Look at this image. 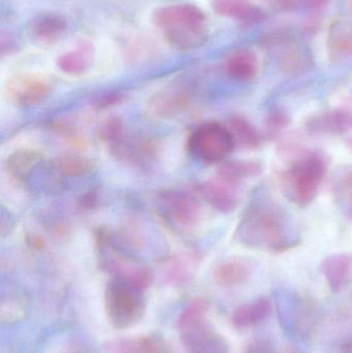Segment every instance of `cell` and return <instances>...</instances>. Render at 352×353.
<instances>
[{"mask_svg": "<svg viewBox=\"0 0 352 353\" xmlns=\"http://www.w3.org/2000/svg\"><path fill=\"white\" fill-rule=\"evenodd\" d=\"M210 304L196 299L180 315L178 329L186 353H231L227 340L207 319Z\"/></svg>", "mask_w": 352, "mask_h": 353, "instance_id": "3", "label": "cell"}, {"mask_svg": "<svg viewBox=\"0 0 352 353\" xmlns=\"http://www.w3.org/2000/svg\"><path fill=\"white\" fill-rule=\"evenodd\" d=\"M338 353H352V333L345 336L337 346Z\"/></svg>", "mask_w": 352, "mask_h": 353, "instance_id": "35", "label": "cell"}, {"mask_svg": "<svg viewBox=\"0 0 352 353\" xmlns=\"http://www.w3.org/2000/svg\"><path fill=\"white\" fill-rule=\"evenodd\" d=\"M65 29V20L55 14H41L31 24L33 37L43 43H55L61 37Z\"/></svg>", "mask_w": 352, "mask_h": 353, "instance_id": "21", "label": "cell"}, {"mask_svg": "<svg viewBox=\"0 0 352 353\" xmlns=\"http://www.w3.org/2000/svg\"><path fill=\"white\" fill-rule=\"evenodd\" d=\"M264 172V165L260 161H231L221 165L218 178L237 186L246 179L256 178Z\"/></svg>", "mask_w": 352, "mask_h": 353, "instance_id": "22", "label": "cell"}, {"mask_svg": "<svg viewBox=\"0 0 352 353\" xmlns=\"http://www.w3.org/2000/svg\"><path fill=\"white\" fill-rule=\"evenodd\" d=\"M235 147L231 130L217 122L203 124L192 132L188 140L190 153L207 163L225 161Z\"/></svg>", "mask_w": 352, "mask_h": 353, "instance_id": "7", "label": "cell"}, {"mask_svg": "<svg viewBox=\"0 0 352 353\" xmlns=\"http://www.w3.org/2000/svg\"><path fill=\"white\" fill-rule=\"evenodd\" d=\"M200 194L217 211L231 213L239 205L240 197L236 185L229 184L220 178L200 185Z\"/></svg>", "mask_w": 352, "mask_h": 353, "instance_id": "12", "label": "cell"}, {"mask_svg": "<svg viewBox=\"0 0 352 353\" xmlns=\"http://www.w3.org/2000/svg\"><path fill=\"white\" fill-rule=\"evenodd\" d=\"M111 348L114 353H173L163 338L149 335L114 342Z\"/></svg>", "mask_w": 352, "mask_h": 353, "instance_id": "20", "label": "cell"}, {"mask_svg": "<svg viewBox=\"0 0 352 353\" xmlns=\"http://www.w3.org/2000/svg\"><path fill=\"white\" fill-rule=\"evenodd\" d=\"M291 123V118L281 111H274L267 117L266 126L267 134L276 136L279 132L287 128Z\"/></svg>", "mask_w": 352, "mask_h": 353, "instance_id": "29", "label": "cell"}, {"mask_svg": "<svg viewBox=\"0 0 352 353\" xmlns=\"http://www.w3.org/2000/svg\"><path fill=\"white\" fill-rule=\"evenodd\" d=\"M278 316L281 327L287 334L309 339L318 325V311L311 300L299 296L291 305L278 304Z\"/></svg>", "mask_w": 352, "mask_h": 353, "instance_id": "8", "label": "cell"}, {"mask_svg": "<svg viewBox=\"0 0 352 353\" xmlns=\"http://www.w3.org/2000/svg\"><path fill=\"white\" fill-rule=\"evenodd\" d=\"M99 137L103 142L109 145L110 149L114 148L125 137L124 125L121 120L119 118L107 120L99 128Z\"/></svg>", "mask_w": 352, "mask_h": 353, "instance_id": "28", "label": "cell"}, {"mask_svg": "<svg viewBox=\"0 0 352 353\" xmlns=\"http://www.w3.org/2000/svg\"><path fill=\"white\" fill-rule=\"evenodd\" d=\"M190 105V97L185 91L163 90L156 93L148 101V112L157 118L175 117Z\"/></svg>", "mask_w": 352, "mask_h": 353, "instance_id": "13", "label": "cell"}, {"mask_svg": "<svg viewBox=\"0 0 352 353\" xmlns=\"http://www.w3.org/2000/svg\"><path fill=\"white\" fill-rule=\"evenodd\" d=\"M52 84L45 77L37 74H21L12 77L6 84L8 101L18 107L39 105L51 94Z\"/></svg>", "mask_w": 352, "mask_h": 353, "instance_id": "9", "label": "cell"}, {"mask_svg": "<svg viewBox=\"0 0 352 353\" xmlns=\"http://www.w3.org/2000/svg\"><path fill=\"white\" fill-rule=\"evenodd\" d=\"M347 146H349V148H351V150H352V138L347 141Z\"/></svg>", "mask_w": 352, "mask_h": 353, "instance_id": "37", "label": "cell"}, {"mask_svg": "<svg viewBox=\"0 0 352 353\" xmlns=\"http://www.w3.org/2000/svg\"><path fill=\"white\" fill-rule=\"evenodd\" d=\"M262 1L275 10L287 12V10H293L300 0H262Z\"/></svg>", "mask_w": 352, "mask_h": 353, "instance_id": "32", "label": "cell"}, {"mask_svg": "<svg viewBox=\"0 0 352 353\" xmlns=\"http://www.w3.org/2000/svg\"><path fill=\"white\" fill-rule=\"evenodd\" d=\"M283 353H295V352H291V350H287V352H284Z\"/></svg>", "mask_w": 352, "mask_h": 353, "instance_id": "38", "label": "cell"}, {"mask_svg": "<svg viewBox=\"0 0 352 353\" xmlns=\"http://www.w3.org/2000/svg\"><path fill=\"white\" fill-rule=\"evenodd\" d=\"M227 72L234 80L239 82H249L258 74V57L249 50L237 52L227 61Z\"/></svg>", "mask_w": 352, "mask_h": 353, "instance_id": "23", "label": "cell"}, {"mask_svg": "<svg viewBox=\"0 0 352 353\" xmlns=\"http://www.w3.org/2000/svg\"><path fill=\"white\" fill-rule=\"evenodd\" d=\"M271 311H272L271 301L262 296L249 304L238 307L231 315V323L237 329H249L266 321Z\"/></svg>", "mask_w": 352, "mask_h": 353, "instance_id": "16", "label": "cell"}, {"mask_svg": "<svg viewBox=\"0 0 352 353\" xmlns=\"http://www.w3.org/2000/svg\"><path fill=\"white\" fill-rule=\"evenodd\" d=\"M211 6L219 16L234 19L242 24H256L265 18L264 12L249 0H212Z\"/></svg>", "mask_w": 352, "mask_h": 353, "instance_id": "14", "label": "cell"}, {"mask_svg": "<svg viewBox=\"0 0 352 353\" xmlns=\"http://www.w3.org/2000/svg\"><path fill=\"white\" fill-rule=\"evenodd\" d=\"M163 212L180 228H194L202 218V208L196 197L180 191L165 192L161 196Z\"/></svg>", "mask_w": 352, "mask_h": 353, "instance_id": "10", "label": "cell"}, {"mask_svg": "<svg viewBox=\"0 0 352 353\" xmlns=\"http://www.w3.org/2000/svg\"><path fill=\"white\" fill-rule=\"evenodd\" d=\"M43 154L35 149H19L8 155L4 163L6 173L16 180H23L41 163Z\"/></svg>", "mask_w": 352, "mask_h": 353, "instance_id": "19", "label": "cell"}, {"mask_svg": "<svg viewBox=\"0 0 352 353\" xmlns=\"http://www.w3.org/2000/svg\"><path fill=\"white\" fill-rule=\"evenodd\" d=\"M322 271L334 294L343 292L352 279V254L337 253L322 261Z\"/></svg>", "mask_w": 352, "mask_h": 353, "instance_id": "11", "label": "cell"}, {"mask_svg": "<svg viewBox=\"0 0 352 353\" xmlns=\"http://www.w3.org/2000/svg\"><path fill=\"white\" fill-rule=\"evenodd\" d=\"M227 128L233 134L236 146L244 149H256L262 143V136L258 130L244 118H233Z\"/></svg>", "mask_w": 352, "mask_h": 353, "instance_id": "25", "label": "cell"}, {"mask_svg": "<svg viewBox=\"0 0 352 353\" xmlns=\"http://www.w3.org/2000/svg\"><path fill=\"white\" fill-rule=\"evenodd\" d=\"M339 109L344 115L345 121H346L347 128L352 130V97H346L343 99Z\"/></svg>", "mask_w": 352, "mask_h": 353, "instance_id": "33", "label": "cell"}, {"mask_svg": "<svg viewBox=\"0 0 352 353\" xmlns=\"http://www.w3.org/2000/svg\"><path fill=\"white\" fill-rule=\"evenodd\" d=\"M99 246V267L113 275V278L128 280L146 288L152 280L150 270L136 259L120 252L113 244V234L109 228H101L95 234Z\"/></svg>", "mask_w": 352, "mask_h": 353, "instance_id": "6", "label": "cell"}, {"mask_svg": "<svg viewBox=\"0 0 352 353\" xmlns=\"http://www.w3.org/2000/svg\"><path fill=\"white\" fill-rule=\"evenodd\" d=\"M27 304L23 299H3L0 305V321L3 325L20 323L26 316Z\"/></svg>", "mask_w": 352, "mask_h": 353, "instance_id": "27", "label": "cell"}, {"mask_svg": "<svg viewBox=\"0 0 352 353\" xmlns=\"http://www.w3.org/2000/svg\"><path fill=\"white\" fill-rule=\"evenodd\" d=\"M94 56V47L89 41H82L74 51L68 52L57 59L61 72L72 76L84 74L90 68Z\"/></svg>", "mask_w": 352, "mask_h": 353, "instance_id": "18", "label": "cell"}, {"mask_svg": "<svg viewBox=\"0 0 352 353\" xmlns=\"http://www.w3.org/2000/svg\"><path fill=\"white\" fill-rule=\"evenodd\" d=\"M95 165L90 159L84 155L70 153L62 155L56 161V169L66 176H84L94 170Z\"/></svg>", "mask_w": 352, "mask_h": 353, "instance_id": "26", "label": "cell"}, {"mask_svg": "<svg viewBox=\"0 0 352 353\" xmlns=\"http://www.w3.org/2000/svg\"><path fill=\"white\" fill-rule=\"evenodd\" d=\"M300 1L303 2L308 8H320L330 0H300Z\"/></svg>", "mask_w": 352, "mask_h": 353, "instance_id": "36", "label": "cell"}, {"mask_svg": "<svg viewBox=\"0 0 352 353\" xmlns=\"http://www.w3.org/2000/svg\"><path fill=\"white\" fill-rule=\"evenodd\" d=\"M327 174L326 159L320 153H307L296 159L285 174L291 199L299 205L314 201Z\"/></svg>", "mask_w": 352, "mask_h": 353, "instance_id": "5", "label": "cell"}, {"mask_svg": "<svg viewBox=\"0 0 352 353\" xmlns=\"http://www.w3.org/2000/svg\"><path fill=\"white\" fill-rule=\"evenodd\" d=\"M284 218L276 208L256 205L244 216L237 236L244 244L265 247L275 252L287 250L291 243Z\"/></svg>", "mask_w": 352, "mask_h": 353, "instance_id": "2", "label": "cell"}, {"mask_svg": "<svg viewBox=\"0 0 352 353\" xmlns=\"http://www.w3.org/2000/svg\"><path fill=\"white\" fill-rule=\"evenodd\" d=\"M329 57L332 61L338 62L352 55V25L347 21L336 20L329 29Z\"/></svg>", "mask_w": 352, "mask_h": 353, "instance_id": "15", "label": "cell"}, {"mask_svg": "<svg viewBox=\"0 0 352 353\" xmlns=\"http://www.w3.org/2000/svg\"><path fill=\"white\" fill-rule=\"evenodd\" d=\"M305 65V59L297 49L291 50L281 58V66L287 72H297Z\"/></svg>", "mask_w": 352, "mask_h": 353, "instance_id": "30", "label": "cell"}, {"mask_svg": "<svg viewBox=\"0 0 352 353\" xmlns=\"http://www.w3.org/2000/svg\"><path fill=\"white\" fill-rule=\"evenodd\" d=\"M308 126L313 132L330 134H342L349 130L344 115L339 108L310 118Z\"/></svg>", "mask_w": 352, "mask_h": 353, "instance_id": "24", "label": "cell"}, {"mask_svg": "<svg viewBox=\"0 0 352 353\" xmlns=\"http://www.w3.org/2000/svg\"><path fill=\"white\" fill-rule=\"evenodd\" d=\"M27 242H28L29 246L34 249V250H41V249H43L45 244L43 236L34 234H30V236L27 238Z\"/></svg>", "mask_w": 352, "mask_h": 353, "instance_id": "34", "label": "cell"}, {"mask_svg": "<svg viewBox=\"0 0 352 353\" xmlns=\"http://www.w3.org/2000/svg\"><path fill=\"white\" fill-rule=\"evenodd\" d=\"M351 218H352V205H351Z\"/></svg>", "mask_w": 352, "mask_h": 353, "instance_id": "40", "label": "cell"}, {"mask_svg": "<svg viewBox=\"0 0 352 353\" xmlns=\"http://www.w3.org/2000/svg\"><path fill=\"white\" fill-rule=\"evenodd\" d=\"M145 288L128 280L113 278L105 290V311L110 325L127 330L138 325L146 312Z\"/></svg>", "mask_w": 352, "mask_h": 353, "instance_id": "4", "label": "cell"}, {"mask_svg": "<svg viewBox=\"0 0 352 353\" xmlns=\"http://www.w3.org/2000/svg\"><path fill=\"white\" fill-rule=\"evenodd\" d=\"M249 265L240 259H231L219 263L213 270V282L219 288H229L241 285L249 279Z\"/></svg>", "mask_w": 352, "mask_h": 353, "instance_id": "17", "label": "cell"}, {"mask_svg": "<svg viewBox=\"0 0 352 353\" xmlns=\"http://www.w3.org/2000/svg\"><path fill=\"white\" fill-rule=\"evenodd\" d=\"M244 353H275V347L270 340L256 339L246 345Z\"/></svg>", "mask_w": 352, "mask_h": 353, "instance_id": "31", "label": "cell"}, {"mask_svg": "<svg viewBox=\"0 0 352 353\" xmlns=\"http://www.w3.org/2000/svg\"><path fill=\"white\" fill-rule=\"evenodd\" d=\"M351 12H352V0H351Z\"/></svg>", "mask_w": 352, "mask_h": 353, "instance_id": "39", "label": "cell"}, {"mask_svg": "<svg viewBox=\"0 0 352 353\" xmlns=\"http://www.w3.org/2000/svg\"><path fill=\"white\" fill-rule=\"evenodd\" d=\"M153 22L163 32L167 43L178 51H191L208 39L206 16L194 4L163 6L155 10Z\"/></svg>", "mask_w": 352, "mask_h": 353, "instance_id": "1", "label": "cell"}]
</instances>
